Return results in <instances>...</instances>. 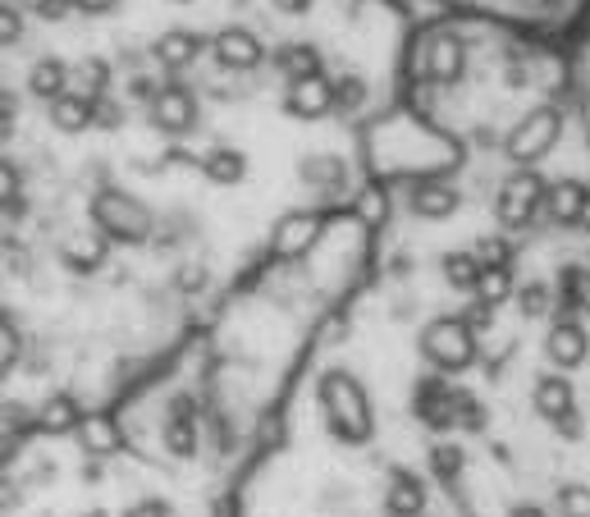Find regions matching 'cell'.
Masks as SVG:
<instances>
[{"label":"cell","instance_id":"cell-13","mask_svg":"<svg viewBox=\"0 0 590 517\" xmlns=\"http://www.w3.org/2000/svg\"><path fill=\"white\" fill-rule=\"evenodd\" d=\"M590 211V193H586V183L577 179H559V183H549V197H545V220L549 225H559V230H577L581 220Z\"/></svg>","mask_w":590,"mask_h":517},{"label":"cell","instance_id":"cell-36","mask_svg":"<svg viewBox=\"0 0 590 517\" xmlns=\"http://www.w3.org/2000/svg\"><path fill=\"white\" fill-rule=\"evenodd\" d=\"M174 288H179V293H202V288H206V266H202V262H197V266H179Z\"/></svg>","mask_w":590,"mask_h":517},{"label":"cell","instance_id":"cell-25","mask_svg":"<svg viewBox=\"0 0 590 517\" xmlns=\"http://www.w3.org/2000/svg\"><path fill=\"white\" fill-rule=\"evenodd\" d=\"M439 271H445L449 288H458V293H476V288H481V275H486V266H481V256H476V252H449L445 262H439Z\"/></svg>","mask_w":590,"mask_h":517},{"label":"cell","instance_id":"cell-20","mask_svg":"<svg viewBox=\"0 0 590 517\" xmlns=\"http://www.w3.org/2000/svg\"><path fill=\"white\" fill-rule=\"evenodd\" d=\"M531 398H536V413L549 417V422L577 413V398H572V381L568 376H540Z\"/></svg>","mask_w":590,"mask_h":517},{"label":"cell","instance_id":"cell-4","mask_svg":"<svg viewBox=\"0 0 590 517\" xmlns=\"http://www.w3.org/2000/svg\"><path fill=\"white\" fill-rule=\"evenodd\" d=\"M545 197H549V183L536 170H512L503 174L495 193V220L503 230H527L545 215Z\"/></svg>","mask_w":590,"mask_h":517},{"label":"cell","instance_id":"cell-14","mask_svg":"<svg viewBox=\"0 0 590 517\" xmlns=\"http://www.w3.org/2000/svg\"><path fill=\"white\" fill-rule=\"evenodd\" d=\"M298 183L321 197H335L344 193V183H348V161L339 152H312L298 161Z\"/></svg>","mask_w":590,"mask_h":517},{"label":"cell","instance_id":"cell-2","mask_svg":"<svg viewBox=\"0 0 590 517\" xmlns=\"http://www.w3.org/2000/svg\"><path fill=\"white\" fill-rule=\"evenodd\" d=\"M92 225L110 243L142 247V243L156 239V211L146 202H138L133 193H124V189H101L92 197Z\"/></svg>","mask_w":590,"mask_h":517},{"label":"cell","instance_id":"cell-19","mask_svg":"<svg viewBox=\"0 0 590 517\" xmlns=\"http://www.w3.org/2000/svg\"><path fill=\"white\" fill-rule=\"evenodd\" d=\"M105 256H110V239H105V234H69V239L60 243V262H64L73 275L101 271Z\"/></svg>","mask_w":590,"mask_h":517},{"label":"cell","instance_id":"cell-26","mask_svg":"<svg viewBox=\"0 0 590 517\" xmlns=\"http://www.w3.org/2000/svg\"><path fill=\"white\" fill-rule=\"evenodd\" d=\"M518 312H522V321H545L549 312L559 307V293H555V284H545V280H527V284H518Z\"/></svg>","mask_w":590,"mask_h":517},{"label":"cell","instance_id":"cell-3","mask_svg":"<svg viewBox=\"0 0 590 517\" xmlns=\"http://www.w3.org/2000/svg\"><path fill=\"white\" fill-rule=\"evenodd\" d=\"M559 138H563V110L559 105H536V110H527V115L508 129L503 156L518 170H536L559 146Z\"/></svg>","mask_w":590,"mask_h":517},{"label":"cell","instance_id":"cell-40","mask_svg":"<svg viewBox=\"0 0 590 517\" xmlns=\"http://www.w3.org/2000/svg\"><path fill=\"white\" fill-rule=\"evenodd\" d=\"M312 6H316V0H271V10L284 14V19H303Z\"/></svg>","mask_w":590,"mask_h":517},{"label":"cell","instance_id":"cell-28","mask_svg":"<svg viewBox=\"0 0 590 517\" xmlns=\"http://www.w3.org/2000/svg\"><path fill=\"white\" fill-rule=\"evenodd\" d=\"M79 439H83V449L92 458H105V454L120 449V430H115V422H105V417H83Z\"/></svg>","mask_w":590,"mask_h":517},{"label":"cell","instance_id":"cell-42","mask_svg":"<svg viewBox=\"0 0 590 517\" xmlns=\"http://www.w3.org/2000/svg\"><path fill=\"white\" fill-rule=\"evenodd\" d=\"M380 211H385V197H380V193H366V197H362V215H366V220H380Z\"/></svg>","mask_w":590,"mask_h":517},{"label":"cell","instance_id":"cell-23","mask_svg":"<svg viewBox=\"0 0 590 517\" xmlns=\"http://www.w3.org/2000/svg\"><path fill=\"white\" fill-rule=\"evenodd\" d=\"M42 430L47 435H69V430H79L83 426V408H79V398L73 394H47L42 403Z\"/></svg>","mask_w":590,"mask_h":517},{"label":"cell","instance_id":"cell-6","mask_svg":"<svg viewBox=\"0 0 590 517\" xmlns=\"http://www.w3.org/2000/svg\"><path fill=\"white\" fill-rule=\"evenodd\" d=\"M211 60H215L220 73H252V69L266 64V42L252 28L230 23V28H220L211 37Z\"/></svg>","mask_w":590,"mask_h":517},{"label":"cell","instance_id":"cell-10","mask_svg":"<svg viewBox=\"0 0 590 517\" xmlns=\"http://www.w3.org/2000/svg\"><path fill=\"white\" fill-rule=\"evenodd\" d=\"M590 353V335H586V325H577V316H559L555 325H549V335H545V357L559 366V372H577V366L586 362Z\"/></svg>","mask_w":590,"mask_h":517},{"label":"cell","instance_id":"cell-1","mask_svg":"<svg viewBox=\"0 0 590 517\" xmlns=\"http://www.w3.org/2000/svg\"><path fill=\"white\" fill-rule=\"evenodd\" d=\"M321 413L325 426L344 445H366L372 439V398L348 372H325L321 376Z\"/></svg>","mask_w":590,"mask_h":517},{"label":"cell","instance_id":"cell-35","mask_svg":"<svg viewBox=\"0 0 590 517\" xmlns=\"http://www.w3.org/2000/svg\"><path fill=\"white\" fill-rule=\"evenodd\" d=\"M129 120V110L115 101V97H101L96 101V129H120Z\"/></svg>","mask_w":590,"mask_h":517},{"label":"cell","instance_id":"cell-30","mask_svg":"<svg viewBox=\"0 0 590 517\" xmlns=\"http://www.w3.org/2000/svg\"><path fill=\"white\" fill-rule=\"evenodd\" d=\"M476 298L490 303V307H499V303H508V298H518L512 271H486V275H481V288H476Z\"/></svg>","mask_w":590,"mask_h":517},{"label":"cell","instance_id":"cell-27","mask_svg":"<svg viewBox=\"0 0 590 517\" xmlns=\"http://www.w3.org/2000/svg\"><path fill=\"white\" fill-rule=\"evenodd\" d=\"M559 307L563 316H577L590 307V271L586 266H563L559 271Z\"/></svg>","mask_w":590,"mask_h":517},{"label":"cell","instance_id":"cell-7","mask_svg":"<svg viewBox=\"0 0 590 517\" xmlns=\"http://www.w3.org/2000/svg\"><path fill=\"white\" fill-rule=\"evenodd\" d=\"M197 115H202V105H197L193 88H179V83H165L156 92V101L146 105V120H152V129H161L165 138L193 133L197 129Z\"/></svg>","mask_w":590,"mask_h":517},{"label":"cell","instance_id":"cell-5","mask_svg":"<svg viewBox=\"0 0 590 517\" xmlns=\"http://www.w3.org/2000/svg\"><path fill=\"white\" fill-rule=\"evenodd\" d=\"M421 357L435 372H467L476 362V330L467 316H439L421 330Z\"/></svg>","mask_w":590,"mask_h":517},{"label":"cell","instance_id":"cell-18","mask_svg":"<svg viewBox=\"0 0 590 517\" xmlns=\"http://www.w3.org/2000/svg\"><path fill=\"white\" fill-rule=\"evenodd\" d=\"M47 120H51L55 133H83V129H96V101L69 88L60 101L47 105Z\"/></svg>","mask_w":590,"mask_h":517},{"label":"cell","instance_id":"cell-44","mask_svg":"<svg viewBox=\"0 0 590 517\" xmlns=\"http://www.w3.org/2000/svg\"><path fill=\"white\" fill-rule=\"evenodd\" d=\"M174 6H189V0H174Z\"/></svg>","mask_w":590,"mask_h":517},{"label":"cell","instance_id":"cell-41","mask_svg":"<svg viewBox=\"0 0 590 517\" xmlns=\"http://www.w3.org/2000/svg\"><path fill=\"white\" fill-rule=\"evenodd\" d=\"M115 6H120V0H73V10H83V14H105Z\"/></svg>","mask_w":590,"mask_h":517},{"label":"cell","instance_id":"cell-24","mask_svg":"<svg viewBox=\"0 0 590 517\" xmlns=\"http://www.w3.org/2000/svg\"><path fill=\"white\" fill-rule=\"evenodd\" d=\"M110 79H115V64L101 60V55H83L79 64H73V92H83L92 101L110 97Z\"/></svg>","mask_w":590,"mask_h":517},{"label":"cell","instance_id":"cell-11","mask_svg":"<svg viewBox=\"0 0 590 517\" xmlns=\"http://www.w3.org/2000/svg\"><path fill=\"white\" fill-rule=\"evenodd\" d=\"M284 115L303 120V124H316L325 115H335V83H325V79L288 83L284 88Z\"/></svg>","mask_w":590,"mask_h":517},{"label":"cell","instance_id":"cell-16","mask_svg":"<svg viewBox=\"0 0 590 517\" xmlns=\"http://www.w3.org/2000/svg\"><path fill=\"white\" fill-rule=\"evenodd\" d=\"M69 88H73V64H64L60 55L32 60V69H28V92H32V101L51 105V101H60Z\"/></svg>","mask_w":590,"mask_h":517},{"label":"cell","instance_id":"cell-29","mask_svg":"<svg viewBox=\"0 0 590 517\" xmlns=\"http://www.w3.org/2000/svg\"><path fill=\"white\" fill-rule=\"evenodd\" d=\"M366 97H372V88H366L362 73H339L335 79V110L339 115H357V110L366 105Z\"/></svg>","mask_w":590,"mask_h":517},{"label":"cell","instance_id":"cell-37","mask_svg":"<svg viewBox=\"0 0 590 517\" xmlns=\"http://www.w3.org/2000/svg\"><path fill=\"white\" fill-rule=\"evenodd\" d=\"M124 517H170V504H161V499H138V504L124 508Z\"/></svg>","mask_w":590,"mask_h":517},{"label":"cell","instance_id":"cell-8","mask_svg":"<svg viewBox=\"0 0 590 517\" xmlns=\"http://www.w3.org/2000/svg\"><path fill=\"white\" fill-rule=\"evenodd\" d=\"M206 51H211V42L197 28H165L146 55H152L156 69H165V73H183V69H193Z\"/></svg>","mask_w":590,"mask_h":517},{"label":"cell","instance_id":"cell-34","mask_svg":"<svg viewBox=\"0 0 590 517\" xmlns=\"http://www.w3.org/2000/svg\"><path fill=\"white\" fill-rule=\"evenodd\" d=\"M14 6L23 10V14H37V19H64L69 10H73V0H14Z\"/></svg>","mask_w":590,"mask_h":517},{"label":"cell","instance_id":"cell-33","mask_svg":"<svg viewBox=\"0 0 590 517\" xmlns=\"http://www.w3.org/2000/svg\"><path fill=\"white\" fill-rule=\"evenodd\" d=\"M23 10L14 6V0H6V10H0V42H6V47H19L23 42Z\"/></svg>","mask_w":590,"mask_h":517},{"label":"cell","instance_id":"cell-17","mask_svg":"<svg viewBox=\"0 0 590 517\" xmlns=\"http://www.w3.org/2000/svg\"><path fill=\"white\" fill-rule=\"evenodd\" d=\"M271 69L284 83H307L321 79V51L312 42H284L279 51H271Z\"/></svg>","mask_w":590,"mask_h":517},{"label":"cell","instance_id":"cell-32","mask_svg":"<svg viewBox=\"0 0 590 517\" xmlns=\"http://www.w3.org/2000/svg\"><path fill=\"white\" fill-rule=\"evenodd\" d=\"M559 517H590V486H559Z\"/></svg>","mask_w":590,"mask_h":517},{"label":"cell","instance_id":"cell-12","mask_svg":"<svg viewBox=\"0 0 590 517\" xmlns=\"http://www.w3.org/2000/svg\"><path fill=\"white\" fill-rule=\"evenodd\" d=\"M321 225H325V220H321L316 211H288V215L279 220V225H275V234H271L275 256H284V262L303 256V252L321 239Z\"/></svg>","mask_w":590,"mask_h":517},{"label":"cell","instance_id":"cell-38","mask_svg":"<svg viewBox=\"0 0 590 517\" xmlns=\"http://www.w3.org/2000/svg\"><path fill=\"white\" fill-rule=\"evenodd\" d=\"M462 316H467V325H471V330H490V321H495V307L476 298V303H471Z\"/></svg>","mask_w":590,"mask_h":517},{"label":"cell","instance_id":"cell-22","mask_svg":"<svg viewBox=\"0 0 590 517\" xmlns=\"http://www.w3.org/2000/svg\"><path fill=\"white\" fill-rule=\"evenodd\" d=\"M202 174L211 183H220V189H234V183L247 179V156L238 152V146H211V152L202 156Z\"/></svg>","mask_w":590,"mask_h":517},{"label":"cell","instance_id":"cell-15","mask_svg":"<svg viewBox=\"0 0 590 517\" xmlns=\"http://www.w3.org/2000/svg\"><path fill=\"white\" fill-rule=\"evenodd\" d=\"M462 206V193L445 179H417L408 189V211L421 220H449Z\"/></svg>","mask_w":590,"mask_h":517},{"label":"cell","instance_id":"cell-39","mask_svg":"<svg viewBox=\"0 0 590 517\" xmlns=\"http://www.w3.org/2000/svg\"><path fill=\"white\" fill-rule=\"evenodd\" d=\"M23 357V335H19V325L6 316V366H14Z\"/></svg>","mask_w":590,"mask_h":517},{"label":"cell","instance_id":"cell-21","mask_svg":"<svg viewBox=\"0 0 590 517\" xmlns=\"http://www.w3.org/2000/svg\"><path fill=\"white\" fill-rule=\"evenodd\" d=\"M385 508H389V517H421L426 513V486L413 472H394V481L385 490Z\"/></svg>","mask_w":590,"mask_h":517},{"label":"cell","instance_id":"cell-31","mask_svg":"<svg viewBox=\"0 0 590 517\" xmlns=\"http://www.w3.org/2000/svg\"><path fill=\"white\" fill-rule=\"evenodd\" d=\"M476 256H481V266L486 271H512V243L503 234H490L476 243Z\"/></svg>","mask_w":590,"mask_h":517},{"label":"cell","instance_id":"cell-43","mask_svg":"<svg viewBox=\"0 0 590 517\" xmlns=\"http://www.w3.org/2000/svg\"><path fill=\"white\" fill-rule=\"evenodd\" d=\"M508 517H545V508H540V504H518Z\"/></svg>","mask_w":590,"mask_h":517},{"label":"cell","instance_id":"cell-9","mask_svg":"<svg viewBox=\"0 0 590 517\" xmlns=\"http://www.w3.org/2000/svg\"><path fill=\"white\" fill-rule=\"evenodd\" d=\"M421 64H426V79H435V83H462L467 42L458 32H435L426 42V51H421Z\"/></svg>","mask_w":590,"mask_h":517}]
</instances>
